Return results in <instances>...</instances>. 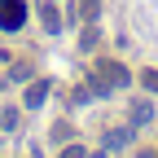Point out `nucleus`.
<instances>
[{
	"instance_id": "1",
	"label": "nucleus",
	"mask_w": 158,
	"mask_h": 158,
	"mask_svg": "<svg viewBox=\"0 0 158 158\" xmlns=\"http://www.w3.org/2000/svg\"><path fill=\"white\" fill-rule=\"evenodd\" d=\"M27 22V0H0V31H18Z\"/></svg>"
},
{
	"instance_id": "2",
	"label": "nucleus",
	"mask_w": 158,
	"mask_h": 158,
	"mask_svg": "<svg viewBox=\"0 0 158 158\" xmlns=\"http://www.w3.org/2000/svg\"><path fill=\"white\" fill-rule=\"evenodd\" d=\"M44 101H48V79H35V84L27 88V97H22V106L27 110H40Z\"/></svg>"
},
{
	"instance_id": "3",
	"label": "nucleus",
	"mask_w": 158,
	"mask_h": 158,
	"mask_svg": "<svg viewBox=\"0 0 158 158\" xmlns=\"http://www.w3.org/2000/svg\"><path fill=\"white\" fill-rule=\"evenodd\" d=\"M101 79H106V84H114V88H123L127 84V66H118V62H101Z\"/></svg>"
},
{
	"instance_id": "4",
	"label": "nucleus",
	"mask_w": 158,
	"mask_h": 158,
	"mask_svg": "<svg viewBox=\"0 0 158 158\" xmlns=\"http://www.w3.org/2000/svg\"><path fill=\"white\" fill-rule=\"evenodd\" d=\"M101 0H75V22H97Z\"/></svg>"
},
{
	"instance_id": "5",
	"label": "nucleus",
	"mask_w": 158,
	"mask_h": 158,
	"mask_svg": "<svg viewBox=\"0 0 158 158\" xmlns=\"http://www.w3.org/2000/svg\"><path fill=\"white\" fill-rule=\"evenodd\" d=\"M40 18H44V31H57V27H62V18H57V5H48V0L40 5Z\"/></svg>"
},
{
	"instance_id": "6",
	"label": "nucleus",
	"mask_w": 158,
	"mask_h": 158,
	"mask_svg": "<svg viewBox=\"0 0 158 158\" xmlns=\"http://www.w3.org/2000/svg\"><path fill=\"white\" fill-rule=\"evenodd\" d=\"M97 40H101V31H97V27L88 22V31L79 35V48H84V53H92V48H97Z\"/></svg>"
},
{
	"instance_id": "7",
	"label": "nucleus",
	"mask_w": 158,
	"mask_h": 158,
	"mask_svg": "<svg viewBox=\"0 0 158 158\" xmlns=\"http://www.w3.org/2000/svg\"><path fill=\"white\" fill-rule=\"evenodd\" d=\"M149 118H154V110H149L145 101H136V106H132V123H149Z\"/></svg>"
},
{
	"instance_id": "8",
	"label": "nucleus",
	"mask_w": 158,
	"mask_h": 158,
	"mask_svg": "<svg viewBox=\"0 0 158 158\" xmlns=\"http://www.w3.org/2000/svg\"><path fill=\"white\" fill-rule=\"evenodd\" d=\"M0 127H5V132L18 127V106H5V114H0Z\"/></svg>"
},
{
	"instance_id": "9",
	"label": "nucleus",
	"mask_w": 158,
	"mask_h": 158,
	"mask_svg": "<svg viewBox=\"0 0 158 158\" xmlns=\"http://www.w3.org/2000/svg\"><path fill=\"white\" fill-rule=\"evenodd\" d=\"M141 84H145L149 92H158V70H149V66H145V70H141Z\"/></svg>"
},
{
	"instance_id": "10",
	"label": "nucleus",
	"mask_w": 158,
	"mask_h": 158,
	"mask_svg": "<svg viewBox=\"0 0 158 158\" xmlns=\"http://www.w3.org/2000/svg\"><path fill=\"white\" fill-rule=\"evenodd\" d=\"M84 154H88V149H84V145H66V149H62V154H57V158H84Z\"/></svg>"
}]
</instances>
